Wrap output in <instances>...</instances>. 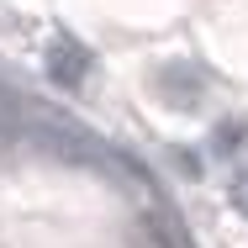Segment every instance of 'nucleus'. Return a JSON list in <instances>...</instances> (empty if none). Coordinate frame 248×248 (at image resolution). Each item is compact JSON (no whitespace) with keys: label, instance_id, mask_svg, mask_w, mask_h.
<instances>
[{"label":"nucleus","instance_id":"nucleus-1","mask_svg":"<svg viewBox=\"0 0 248 248\" xmlns=\"http://www.w3.org/2000/svg\"><path fill=\"white\" fill-rule=\"evenodd\" d=\"M85 63H90V58H85V53L74 48V43H58V48L48 53V69H53V79H63V85H79V79H85Z\"/></svg>","mask_w":248,"mask_h":248},{"label":"nucleus","instance_id":"nucleus-2","mask_svg":"<svg viewBox=\"0 0 248 248\" xmlns=\"http://www.w3.org/2000/svg\"><path fill=\"white\" fill-rule=\"evenodd\" d=\"M16 127H21V111H16V100H11V95H0V138H5V132H16Z\"/></svg>","mask_w":248,"mask_h":248},{"label":"nucleus","instance_id":"nucleus-3","mask_svg":"<svg viewBox=\"0 0 248 248\" xmlns=\"http://www.w3.org/2000/svg\"><path fill=\"white\" fill-rule=\"evenodd\" d=\"M232 206H238V211H248V169L232 180Z\"/></svg>","mask_w":248,"mask_h":248}]
</instances>
